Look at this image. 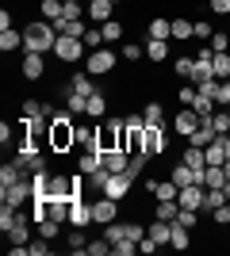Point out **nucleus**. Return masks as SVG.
Instances as JSON below:
<instances>
[{"label": "nucleus", "instance_id": "nucleus-1", "mask_svg": "<svg viewBox=\"0 0 230 256\" xmlns=\"http://www.w3.org/2000/svg\"><path fill=\"white\" fill-rule=\"evenodd\" d=\"M54 42H58V31L50 20H31L23 27V50L27 54H54Z\"/></svg>", "mask_w": 230, "mask_h": 256}, {"label": "nucleus", "instance_id": "nucleus-2", "mask_svg": "<svg viewBox=\"0 0 230 256\" xmlns=\"http://www.w3.org/2000/svg\"><path fill=\"white\" fill-rule=\"evenodd\" d=\"M77 115L69 111H58L50 118V153H73L77 150Z\"/></svg>", "mask_w": 230, "mask_h": 256}, {"label": "nucleus", "instance_id": "nucleus-3", "mask_svg": "<svg viewBox=\"0 0 230 256\" xmlns=\"http://www.w3.org/2000/svg\"><path fill=\"white\" fill-rule=\"evenodd\" d=\"M85 58H88L85 38H73V34H58V42H54V62L73 65V62H85Z\"/></svg>", "mask_w": 230, "mask_h": 256}, {"label": "nucleus", "instance_id": "nucleus-4", "mask_svg": "<svg viewBox=\"0 0 230 256\" xmlns=\"http://www.w3.org/2000/svg\"><path fill=\"white\" fill-rule=\"evenodd\" d=\"M123 58L111 46H100V50H88V58H85V69L92 76H108V73H115V65H119Z\"/></svg>", "mask_w": 230, "mask_h": 256}, {"label": "nucleus", "instance_id": "nucleus-5", "mask_svg": "<svg viewBox=\"0 0 230 256\" xmlns=\"http://www.w3.org/2000/svg\"><path fill=\"white\" fill-rule=\"evenodd\" d=\"M119 138H123V118H100L96 122V150L100 153H111L119 150Z\"/></svg>", "mask_w": 230, "mask_h": 256}, {"label": "nucleus", "instance_id": "nucleus-6", "mask_svg": "<svg viewBox=\"0 0 230 256\" xmlns=\"http://www.w3.org/2000/svg\"><path fill=\"white\" fill-rule=\"evenodd\" d=\"M0 203H8L20 210L23 203H35V188H31V176H23L16 184H0Z\"/></svg>", "mask_w": 230, "mask_h": 256}, {"label": "nucleus", "instance_id": "nucleus-7", "mask_svg": "<svg viewBox=\"0 0 230 256\" xmlns=\"http://www.w3.org/2000/svg\"><path fill=\"white\" fill-rule=\"evenodd\" d=\"M199 122H207V118H199V115H196V107H180V111L173 115V134H180V138H192Z\"/></svg>", "mask_w": 230, "mask_h": 256}, {"label": "nucleus", "instance_id": "nucleus-8", "mask_svg": "<svg viewBox=\"0 0 230 256\" xmlns=\"http://www.w3.org/2000/svg\"><path fill=\"white\" fill-rule=\"evenodd\" d=\"M165 146H169V138H165V126H146L142 134V153L146 157H165Z\"/></svg>", "mask_w": 230, "mask_h": 256}, {"label": "nucleus", "instance_id": "nucleus-9", "mask_svg": "<svg viewBox=\"0 0 230 256\" xmlns=\"http://www.w3.org/2000/svg\"><path fill=\"white\" fill-rule=\"evenodd\" d=\"M131 184H134L131 172H111V180L104 184V195H108V199H115V203H123V199L131 195Z\"/></svg>", "mask_w": 230, "mask_h": 256}, {"label": "nucleus", "instance_id": "nucleus-10", "mask_svg": "<svg viewBox=\"0 0 230 256\" xmlns=\"http://www.w3.org/2000/svg\"><path fill=\"white\" fill-rule=\"evenodd\" d=\"M20 73H23V80H43V76H46V54H27V50H23Z\"/></svg>", "mask_w": 230, "mask_h": 256}, {"label": "nucleus", "instance_id": "nucleus-11", "mask_svg": "<svg viewBox=\"0 0 230 256\" xmlns=\"http://www.w3.org/2000/svg\"><path fill=\"white\" fill-rule=\"evenodd\" d=\"M115 214H119V203H115V199H108V195H96V199H92V222L96 226L115 222Z\"/></svg>", "mask_w": 230, "mask_h": 256}, {"label": "nucleus", "instance_id": "nucleus-12", "mask_svg": "<svg viewBox=\"0 0 230 256\" xmlns=\"http://www.w3.org/2000/svg\"><path fill=\"white\" fill-rule=\"evenodd\" d=\"M203 195H207V188H203V184H184V188H180V195H176V203L188 206V210H203Z\"/></svg>", "mask_w": 230, "mask_h": 256}, {"label": "nucleus", "instance_id": "nucleus-13", "mask_svg": "<svg viewBox=\"0 0 230 256\" xmlns=\"http://www.w3.org/2000/svg\"><path fill=\"white\" fill-rule=\"evenodd\" d=\"M169 248H176V252L192 248V230L180 226V222H169Z\"/></svg>", "mask_w": 230, "mask_h": 256}, {"label": "nucleus", "instance_id": "nucleus-14", "mask_svg": "<svg viewBox=\"0 0 230 256\" xmlns=\"http://www.w3.org/2000/svg\"><path fill=\"white\" fill-rule=\"evenodd\" d=\"M100 168H104V153L100 150H85L77 157V172H81V176H92V172H100Z\"/></svg>", "mask_w": 230, "mask_h": 256}, {"label": "nucleus", "instance_id": "nucleus-15", "mask_svg": "<svg viewBox=\"0 0 230 256\" xmlns=\"http://www.w3.org/2000/svg\"><path fill=\"white\" fill-rule=\"evenodd\" d=\"M146 38H157V42H169V38H173V20H165V16L150 20V27H146Z\"/></svg>", "mask_w": 230, "mask_h": 256}, {"label": "nucleus", "instance_id": "nucleus-16", "mask_svg": "<svg viewBox=\"0 0 230 256\" xmlns=\"http://www.w3.org/2000/svg\"><path fill=\"white\" fill-rule=\"evenodd\" d=\"M88 20H96V23L115 20V4L111 0H88Z\"/></svg>", "mask_w": 230, "mask_h": 256}, {"label": "nucleus", "instance_id": "nucleus-17", "mask_svg": "<svg viewBox=\"0 0 230 256\" xmlns=\"http://www.w3.org/2000/svg\"><path fill=\"white\" fill-rule=\"evenodd\" d=\"M69 88H73V92H81V96H96V92H100V88L92 84V73H88V69H81V73L69 76Z\"/></svg>", "mask_w": 230, "mask_h": 256}, {"label": "nucleus", "instance_id": "nucleus-18", "mask_svg": "<svg viewBox=\"0 0 230 256\" xmlns=\"http://www.w3.org/2000/svg\"><path fill=\"white\" fill-rule=\"evenodd\" d=\"M180 160H184L192 172H203V168H207V153L199 150V146H192V142H188V150L180 153Z\"/></svg>", "mask_w": 230, "mask_h": 256}, {"label": "nucleus", "instance_id": "nucleus-19", "mask_svg": "<svg viewBox=\"0 0 230 256\" xmlns=\"http://www.w3.org/2000/svg\"><path fill=\"white\" fill-rule=\"evenodd\" d=\"M104 168L108 172H131V153H123V150L104 153Z\"/></svg>", "mask_w": 230, "mask_h": 256}, {"label": "nucleus", "instance_id": "nucleus-20", "mask_svg": "<svg viewBox=\"0 0 230 256\" xmlns=\"http://www.w3.org/2000/svg\"><path fill=\"white\" fill-rule=\"evenodd\" d=\"M142 118H146V126H165V104L161 100L142 104Z\"/></svg>", "mask_w": 230, "mask_h": 256}, {"label": "nucleus", "instance_id": "nucleus-21", "mask_svg": "<svg viewBox=\"0 0 230 256\" xmlns=\"http://www.w3.org/2000/svg\"><path fill=\"white\" fill-rule=\"evenodd\" d=\"M100 31H104V46H111V42H127V38H123V34H127V27H123L119 20L100 23Z\"/></svg>", "mask_w": 230, "mask_h": 256}, {"label": "nucleus", "instance_id": "nucleus-22", "mask_svg": "<svg viewBox=\"0 0 230 256\" xmlns=\"http://www.w3.org/2000/svg\"><path fill=\"white\" fill-rule=\"evenodd\" d=\"M211 73H215V80H230V50H219L211 58Z\"/></svg>", "mask_w": 230, "mask_h": 256}, {"label": "nucleus", "instance_id": "nucleus-23", "mask_svg": "<svg viewBox=\"0 0 230 256\" xmlns=\"http://www.w3.org/2000/svg\"><path fill=\"white\" fill-rule=\"evenodd\" d=\"M146 62H169V42H157V38H146Z\"/></svg>", "mask_w": 230, "mask_h": 256}, {"label": "nucleus", "instance_id": "nucleus-24", "mask_svg": "<svg viewBox=\"0 0 230 256\" xmlns=\"http://www.w3.org/2000/svg\"><path fill=\"white\" fill-rule=\"evenodd\" d=\"M88 118H108V96H104V92H96V96H88V111H85Z\"/></svg>", "mask_w": 230, "mask_h": 256}, {"label": "nucleus", "instance_id": "nucleus-25", "mask_svg": "<svg viewBox=\"0 0 230 256\" xmlns=\"http://www.w3.org/2000/svg\"><path fill=\"white\" fill-rule=\"evenodd\" d=\"M0 50L4 54H16V50H23V31H0Z\"/></svg>", "mask_w": 230, "mask_h": 256}, {"label": "nucleus", "instance_id": "nucleus-26", "mask_svg": "<svg viewBox=\"0 0 230 256\" xmlns=\"http://www.w3.org/2000/svg\"><path fill=\"white\" fill-rule=\"evenodd\" d=\"M173 38H176V42H192V38H196V31H192V20L176 16V20H173Z\"/></svg>", "mask_w": 230, "mask_h": 256}, {"label": "nucleus", "instance_id": "nucleus-27", "mask_svg": "<svg viewBox=\"0 0 230 256\" xmlns=\"http://www.w3.org/2000/svg\"><path fill=\"white\" fill-rule=\"evenodd\" d=\"M215 138H219V134L211 130V122H199V126H196V134H192L188 142H192V146H199V150H207V146H211Z\"/></svg>", "mask_w": 230, "mask_h": 256}, {"label": "nucleus", "instance_id": "nucleus-28", "mask_svg": "<svg viewBox=\"0 0 230 256\" xmlns=\"http://www.w3.org/2000/svg\"><path fill=\"white\" fill-rule=\"evenodd\" d=\"M169 180H173V184H180V188H184V184H196V172L188 168L184 160H176L173 168H169Z\"/></svg>", "mask_w": 230, "mask_h": 256}, {"label": "nucleus", "instance_id": "nucleus-29", "mask_svg": "<svg viewBox=\"0 0 230 256\" xmlns=\"http://www.w3.org/2000/svg\"><path fill=\"white\" fill-rule=\"evenodd\" d=\"M176 210H180V203H176V199H157V206H153V218H161V222H173Z\"/></svg>", "mask_w": 230, "mask_h": 256}, {"label": "nucleus", "instance_id": "nucleus-30", "mask_svg": "<svg viewBox=\"0 0 230 256\" xmlns=\"http://www.w3.org/2000/svg\"><path fill=\"white\" fill-rule=\"evenodd\" d=\"M119 58H123V62H142V58H146V46L134 42V38H127V42L119 46Z\"/></svg>", "mask_w": 230, "mask_h": 256}, {"label": "nucleus", "instance_id": "nucleus-31", "mask_svg": "<svg viewBox=\"0 0 230 256\" xmlns=\"http://www.w3.org/2000/svg\"><path fill=\"white\" fill-rule=\"evenodd\" d=\"M62 226L66 222H58V218H43L35 230H39V237H46V241H58V237H62Z\"/></svg>", "mask_w": 230, "mask_h": 256}, {"label": "nucleus", "instance_id": "nucleus-32", "mask_svg": "<svg viewBox=\"0 0 230 256\" xmlns=\"http://www.w3.org/2000/svg\"><path fill=\"white\" fill-rule=\"evenodd\" d=\"M146 234L157 241V245H169V222H161V218H153V222H146Z\"/></svg>", "mask_w": 230, "mask_h": 256}, {"label": "nucleus", "instance_id": "nucleus-33", "mask_svg": "<svg viewBox=\"0 0 230 256\" xmlns=\"http://www.w3.org/2000/svg\"><path fill=\"white\" fill-rule=\"evenodd\" d=\"M192 65H196V58H192V54H180V58H173V73L180 76V80H192Z\"/></svg>", "mask_w": 230, "mask_h": 256}, {"label": "nucleus", "instance_id": "nucleus-34", "mask_svg": "<svg viewBox=\"0 0 230 256\" xmlns=\"http://www.w3.org/2000/svg\"><path fill=\"white\" fill-rule=\"evenodd\" d=\"M203 80H215V73H211L207 58H196V65H192V84H203Z\"/></svg>", "mask_w": 230, "mask_h": 256}, {"label": "nucleus", "instance_id": "nucleus-35", "mask_svg": "<svg viewBox=\"0 0 230 256\" xmlns=\"http://www.w3.org/2000/svg\"><path fill=\"white\" fill-rule=\"evenodd\" d=\"M222 184H226L222 164H207V168H203V188H222Z\"/></svg>", "mask_w": 230, "mask_h": 256}, {"label": "nucleus", "instance_id": "nucleus-36", "mask_svg": "<svg viewBox=\"0 0 230 256\" xmlns=\"http://www.w3.org/2000/svg\"><path fill=\"white\" fill-rule=\"evenodd\" d=\"M203 153H207V164H226V146H222V134H219L215 142H211V146H207Z\"/></svg>", "mask_w": 230, "mask_h": 256}, {"label": "nucleus", "instance_id": "nucleus-37", "mask_svg": "<svg viewBox=\"0 0 230 256\" xmlns=\"http://www.w3.org/2000/svg\"><path fill=\"white\" fill-rule=\"evenodd\" d=\"M222 203H230L226 195H222V188H207V195H203V210H199V214L215 210V206H222Z\"/></svg>", "mask_w": 230, "mask_h": 256}, {"label": "nucleus", "instance_id": "nucleus-38", "mask_svg": "<svg viewBox=\"0 0 230 256\" xmlns=\"http://www.w3.org/2000/svg\"><path fill=\"white\" fill-rule=\"evenodd\" d=\"M192 107H196V115H199V118H211L215 111H219V104H215L211 96H203V92L196 96V104H192Z\"/></svg>", "mask_w": 230, "mask_h": 256}, {"label": "nucleus", "instance_id": "nucleus-39", "mask_svg": "<svg viewBox=\"0 0 230 256\" xmlns=\"http://www.w3.org/2000/svg\"><path fill=\"white\" fill-rule=\"evenodd\" d=\"M62 12H66L62 0H39V16H43V20H58Z\"/></svg>", "mask_w": 230, "mask_h": 256}, {"label": "nucleus", "instance_id": "nucleus-40", "mask_svg": "<svg viewBox=\"0 0 230 256\" xmlns=\"http://www.w3.org/2000/svg\"><path fill=\"white\" fill-rule=\"evenodd\" d=\"M66 245H69V256H81V252L88 248V241H85V234H81V230H73V226H69V241H66Z\"/></svg>", "mask_w": 230, "mask_h": 256}, {"label": "nucleus", "instance_id": "nucleus-41", "mask_svg": "<svg viewBox=\"0 0 230 256\" xmlns=\"http://www.w3.org/2000/svg\"><path fill=\"white\" fill-rule=\"evenodd\" d=\"M207 122H211V130H215V134H226V130H230V111H226V107H219Z\"/></svg>", "mask_w": 230, "mask_h": 256}, {"label": "nucleus", "instance_id": "nucleus-42", "mask_svg": "<svg viewBox=\"0 0 230 256\" xmlns=\"http://www.w3.org/2000/svg\"><path fill=\"white\" fill-rule=\"evenodd\" d=\"M196 96H199V88L192 84V80H188L184 88H176V104H180V107H192V104H196Z\"/></svg>", "mask_w": 230, "mask_h": 256}, {"label": "nucleus", "instance_id": "nucleus-43", "mask_svg": "<svg viewBox=\"0 0 230 256\" xmlns=\"http://www.w3.org/2000/svg\"><path fill=\"white\" fill-rule=\"evenodd\" d=\"M20 115H27V118H46V107H43V100H23Z\"/></svg>", "mask_w": 230, "mask_h": 256}, {"label": "nucleus", "instance_id": "nucleus-44", "mask_svg": "<svg viewBox=\"0 0 230 256\" xmlns=\"http://www.w3.org/2000/svg\"><path fill=\"white\" fill-rule=\"evenodd\" d=\"M180 195V184L173 180H157V192H153V199H176Z\"/></svg>", "mask_w": 230, "mask_h": 256}, {"label": "nucleus", "instance_id": "nucleus-45", "mask_svg": "<svg viewBox=\"0 0 230 256\" xmlns=\"http://www.w3.org/2000/svg\"><path fill=\"white\" fill-rule=\"evenodd\" d=\"M104 237H108L111 245L123 241V237H127V222H108V226H104Z\"/></svg>", "mask_w": 230, "mask_h": 256}, {"label": "nucleus", "instance_id": "nucleus-46", "mask_svg": "<svg viewBox=\"0 0 230 256\" xmlns=\"http://www.w3.org/2000/svg\"><path fill=\"white\" fill-rule=\"evenodd\" d=\"M207 214H211V222L219 226V230H226V226H230V203L215 206V210H207Z\"/></svg>", "mask_w": 230, "mask_h": 256}, {"label": "nucleus", "instance_id": "nucleus-47", "mask_svg": "<svg viewBox=\"0 0 230 256\" xmlns=\"http://www.w3.org/2000/svg\"><path fill=\"white\" fill-rule=\"evenodd\" d=\"M16 180H23V168L12 160V164H4V168H0V184H16Z\"/></svg>", "mask_w": 230, "mask_h": 256}, {"label": "nucleus", "instance_id": "nucleus-48", "mask_svg": "<svg viewBox=\"0 0 230 256\" xmlns=\"http://www.w3.org/2000/svg\"><path fill=\"white\" fill-rule=\"evenodd\" d=\"M111 252H115V256H134V252H138V241L123 237V241H115V245H111Z\"/></svg>", "mask_w": 230, "mask_h": 256}, {"label": "nucleus", "instance_id": "nucleus-49", "mask_svg": "<svg viewBox=\"0 0 230 256\" xmlns=\"http://www.w3.org/2000/svg\"><path fill=\"white\" fill-rule=\"evenodd\" d=\"M85 252H88V256H108V252H111V241H108V237H96V241H88Z\"/></svg>", "mask_w": 230, "mask_h": 256}, {"label": "nucleus", "instance_id": "nucleus-50", "mask_svg": "<svg viewBox=\"0 0 230 256\" xmlns=\"http://www.w3.org/2000/svg\"><path fill=\"white\" fill-rule=\"evenodd\" d=\"M192 31H196V38H199V42H211V34H215V27H211L207 20H196V23H192Z\"/></svg>", "mask_w": 230, "mask_h": 256}, {"label": "nucleus", "instance_id": "nucleus-51", "mask_svg": "<svg viewBox=\"0 0 230 256\" xmlns=\"http://www.w3.org/2000/svg\"><path fill=\"white\" fill-rule=\"evenodd\" d=\"M211 50H215V54H219V50H230V34L226 31H215V34H211Z\"/></svg>", "mask_w": 230, "mask_h": 256}, {"label": "nucleus", "instance_id": "nucleus-52", "mask_svg": "<svg viewBox=\"0 0 230 256\" xmlns=\"http://www.w3.org/2000/svg\"><path fill=\"white\" fill-rule=\"evenodd\" d=\"M0 146H4V150L16 146V126H12V122H0Z\"/></svg>", "mask_w": 230, "mask_h": 256}, {"label": "nucleus", "instance_id": "nucleus-53", "mask_svg": "<svg viewBox=\"0 0 230 256\" xmlns=\"http://www.w3.org/2000/svg\"><path fill=\"white\" fill-rule=\"evenodd\" d=\"M85 46H88V50H100V46H104V31H100V23H96V31L85 34Z\"/></svg>", "mask_w": 230, "mask_h": 256}, {"label": "nucleus", "instance_id": "nucleus-54", "mask_svg": "<svg viewBox=\"0 0 230 256\" xmlns=\"http://www.w3.org/2000/svg\"><path fill=\"white\" fill-rule=\"evenodd\" d=\"M127 237H131V241H142L146 237V222H134L131 218V222H127Z\"/></svg>", "mask_w": 230, "mask_h": 256}, {"label": "nucleus", "instance_id": "nucleus-55", "mask_svg": "<svg viewBox=\"0 0 230 256\" xmlns=\"http://www.w3.org/2000/svg\"><path fill=\"white\" fill-rule=\"evenodd\" d=\"M138 252H146V256H153V252H161V245H157V241H153L150 234L142 237V241H138Z\"/></svg>", "mask_w": 230, "mask_h": 256}, {"label": "nucleus", "instance_id": "nucleus-56", "mask_svg": "<svg viewBox=\"0 0 230 256\" xmlns=\"http://www.w3.org/2000/svg\"><path fill=\"white\" fill-rule=\"evenodd\" d=\"M27 248H31V256H46V252H50V241H46V237H35Z\"/></svg>", "mask_w": 230, "mask_h": 256}, {"label": "nucleus", "instance_id": "nucleus-57", "mask_svg": "<svg viewBox=\"0 0 230 256\" xmlns=\"http://www.w3.org/2000/svg\"><path fill=\"white\" fill-rule=\"evenodd\" d=\"M207 8L215 16H230V0H207Z\"/></svg>", "mask_w": 230, "mask_h": 256}, {"label": "nucleus", "instance_id": "nucleus-58", "mask_svg": "<svg viewBox=\"0 0 230 256\" xmlns=\"http://www.w3.org/2000/svg\"><path fill=\"white\" fill-rule=\"evenodd\" d=\"M12 27H16V20H12V12L4 8V12H0V31H12Z\"/></svg>", "mask_w": 230, "mask_h": 256}, {"label": "nucleus", "instance_id": "nucleus-59", "mask_svg": "<svg viewBox=\"0 0 230 256\" xmlns=\"http://www.w3.org/2000/svg\"><path fill=\"white\" fill-rule=\"evenodd\" d=\"M222 195H226V199H230V180H226V184H222Z\"/></svg>", "mask_w": 230, "mask_h": 256}, {"label": "nucleus", "instance_id": "nucleus-60", "mask_svg": "<svg viewBox=\"0 0 230 256\" xmlns=\"http://www.w3.org/2000/svg\"><path fill=\"white\" fill-rule=\"evenodd\" d=\"M62 4H81V0H62Z\"/></svg>", "mask_w": 230, "mask_h": 256}, {"label": "nucleus", "instance_id": "nucleus-61", "mask_svg": "<svg viewBox=\"0 0 230 256\" xmlns=\"http://www.w3.org/2000/svg\"><path fill=\"white\" fill-rule=\"evenodd\" d=\"M111 4H127V0H111Z\"/></svg>", "mask_w": 230, "mask_h": 256}, {"label": "nucleus", "instance_id": "nucleus-62", "mask_svg": "<svg viewBox=\"0 0 230 256\" xmlns=\"http://www.w3.org/2000/svg\"><path fill=\"white\" fill-rule=\"evenodd\" d=\"M226 234H230V226H226Z\"/></svg>", "mask_w": 230, "mask_h": 256}, {"label": "nucleus", "instance_id": "nucleus-63", "mask_svg": "<svg viewBox=\"0 0 230 256\" xmlns=\"http://www.w3.org/2000/svg\"><path fill=\"white\" fill-rule=\"evenodd\" d=\"M226 111H230V104H226Z\"/></svg>", "mask_w": 230, "mask_h": 256}, {"label": "nucleus", "instance_id": "nucleus-64", "mask_svg": "<svg viewBox=\"0 0 230 256\" xmlns=\"http://www.w3.org/2000/svg\"><path fill=\"white\" fill-rule=\"evenodd\" d=\"M226 134H230V130H226Z\"/></svg>", "mask_w": 230, "mask_h": 256}]
</instances>
